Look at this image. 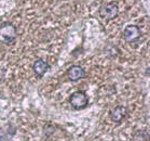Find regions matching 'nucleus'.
<instances>
[{"label": "nucleus", "instance_id": "nucleus-1", "mask_svg": "<svg viewBox=\"0 0 150 141\" xmlns=\"http://www.w3.org/2000/svg\"><path fill=\"white\" fill-rule=\"evenodd\" d=\"M16 38V28L10 22H2L0 24V42L10 45Z\"/></svg>", "mask_w": 150, "mask_h": 141}, {"label": "nucleus", "instance_id": "nucleus-2", "mask_svg": "<svg viewBox=\"0 0 150 141\" xmlns=\"http://www.w3.org/2000/svg\"><path fill=\"white\" fill-rule=\"evenodd\" d=\"M68 101L74 110H83L89 104V97L84 91L78 90L70 94Z\"/></svg>", "mask_w": 150, "mask_h": 141}, {"label": "nucleus", "instance_id": "nucleus-3", "mask_svg": "<svg viewBox=\"0 0 150 141\" xmlns=\"http://www.w3.org/2000/svg\"><path fill=\"white\" fill-rule=\"evenodd\" d=\"M119 14V6L116 1L104 4L99 9V15L105 20H112Z\"/></svg>", "mask_w": 150, "mask_h": 141}, {"label": "nucleus", "instance_id": "nucleus-4", "mask_svg": "<svg viewBox=\"0 0 150 141\" xmlns=\"http://www.w3.org/2000/svg\"><path fill=\"white\" fill-rule=\"evenodd\" d=\"M142 31L137 25H127L123 31V38L126 42H134L139 39Z\"/></svg>", "mask_w": 150, "mask_h": 141}, {"label": "nucleus", "instance_id": "nucleus-5", "mask_svg": "<svg viewBox=\"0 0 150 141\" xmlns=\"http://www.w3.org/2000/svg\"><path fill=\"white\" fill-rule=\"evenodd\" d=\"M67 77L70 82H78L85 77V71L80 65H71L67 71Z\"/></svg>", "mask_w": 150, "mask_h": 141}, {"label": "nucleus", "instance_id": "nucleus-6", "mask_svg": "<svg viewBox=\"0 0 150 141\" xmlns=\"http://www.w3.org/2000/svg\"><path fill=\"white\" fill-rule=\"evenodd\" d=\"M127 115V109L124 105H117L110 111V118L115 123H121Z\"/></svg>", "mask_w": 150, "mask_h": 141}, {"label": "nucleus", "instance_id": "nucleus-7", "mask_svg": "<svg viewBox=\"0 0 150 141\" xmlns=\"http://www.w3.org/2000/svg\"><path fill=\"white\" fill-rule=\"evenodd\" d=\"M49 67H50V65L45 62V60H42V59H38V60L35 61L34 65H33V71H34V73L36 74L37 77L41 78V77H43V76H45V73L48 72Z\"/></svg>", "mask_w": 150, "mask_h": 141}, {"label": "nucleus", "instance_id": "nucleus-8", "mask_svg": "<svg viewBox=\"0 0 150 141\" xmlns=\"http://www.w3.org/2000/svg\"><path fill=\"white\" fill-rule=\"evenodd\" d=\"M15 134H16V128L14 127L13 124L9 123L4 126V128H0V141L10 140Z\"/></svg>", "mask_w": 150, "mask_h": 141}, {"label": "nucleus", "instance_id": "nucleus-9", "mask_svg": "<svg viewBox=\"0 0 150 141\" xmlns=\"http://www.w3.org/2000/svg\"><path fill=\"white\" fill-rule=\"evenodd\" d=\"M148 139H149V134L148 131L144 129L137 130L133 135V141H148Z\"/></svg>", "mask_w": 150, "mask_h": 141}]
</instances>
